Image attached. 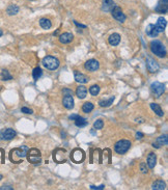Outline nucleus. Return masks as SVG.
Returning <instances> with one entry per match:
<instances>
[{
    "mask_svg": "<svg viewBox=\"0 0 168 190\" xmlns=\"http://www.w3.org/2000/svg\"><path fill=\"white\" fill-rule=\"evenodd\" d=\"M28 150L29 149H28L26 145H22L20 147L11 150V153H9V159H11V161L14 163H21L23 161V159L26 157Z\"/></svg>",
    "mask_w": 168,
    "mask_h": 190,
    "instance_id": "nucleus-1",
    "label": "nucleus"
},
{
    "mask_svg": "<svg viewBox=\"0 0 168 190\" xmlns=\"http://www.w3.org/2000/svg\"><path fill=\"white\" fill-rule=\"evenodd\" d=\"M149 47H151V52L158 57L163 58L166 56V48L161 41H158V40L151 41V44H149Z\"/></svg>",
    "mask_w": 168,
    "mask_h": 190,
    "instance_id": "nucleus-2",
    "label": "nucleus"
},
{
    "mask_svg": "<svg viewBox=\"0 0 168 190\" xmlns=\"http://www.w3.org/2000/svg\"><path fill=\"white\" fill-rule=\"evenodd\" d=\"M42 63H43V65L46 69L50 70V71H54L60 65L59 60H58L57 58L54 57V56H50V55L45 56V57L43 58V60H42Z\"/></svg>",
    "mask_w": 168,
    "mask_h": 190,
    "instance_id": "nucleus-3",
    "label": "nucleus"
},
{
    "mask_svg": "<svg viewBox=\"0 0 168 190\" xmlns=\"http://www.w3.org/2000/svg\"><path fill=\"white\" fill-rule=\"evenodd\" d=\"M27 160L32 164H39L42 162V154L39 152V150L36 149V147H32L27 151L26 154Z\"/></svg>",
    "mask_w": 168,
    "mask_h": 190,
    "instance_id": "nucleus-4",
    "label": "nucleus"
},
{
    "mask_svg": "<svg viewBox=\"0 0 168 190\" xmlns=\"http://www.w3.org/2000/svg\"><path fill=\"white\" fill-rule=\"evenodd\" d=\"M130 147H131L130 140L121 139V140H118V141L115 144V145H114V151H115L117 154L123 155V154L127 153V152L130 150Z\"/></svg>",
    "mask_w": 168,
    "mask_h": 190,
    "instance_id": "nucleus-5",
    "label": "nucleus"
},
{
    "mask_svg": "<svg viewBox=\"0 0 168 190\" xmlns=\"http://www.w3.org/2000/svg\"><path fill=\"white\" fill-rule=\"evenodd\" d=\"M151 90L153 91L154 93H155V96L157 98H159L160 96L163 95V93H164L165 90V87H164V84L161 83V82H158V81H155L151 83Z\"/></svg>",
    "mask_w": 168,
    "mask_h": 190,
    "instance_id": "nucleus-6",
    "label": "nucleus"
},
{
    "mask_svg": "<svg viewBox=\"0 0 168 190\" xmlns=\"http://www.w3.org/2000/svg\"><path fill=\"white\" fill-rule=\"evenodd\" d=\"M16 131L11 128L4 129V130L0 131V140H11L13 138L16 137Z\"/></svg>",
    "mask_w": 168,
    "mask_h": 190,
    "instance_id": "nucleus-7",
    "label": "nucleus"
},
{
    "mask_svg": "<svg viewBox=\"0 0 168 190\" xmlns=\"http://www.w3.org/2000/svg\"><path fill=\"white\" fill-rule=\"evenodd\" d=\"M111 14H112V16H113V18L120 23H123L126 21V19H127L126 15L123 13V11H121V8L120 6H114L111 11Z\"/></svg>",
    "mask_w": 168,
    "mask_h": 190,
    "instance_id": "nucleus-8",
    "label": "nucleus"
},
{
    "mask_svg": "<svg viewBox=\"0 0 168 190\" xmlns=\"http://www.w3.org/2000/svg\"><path fill=\"white\" fill-rule=\"evenodd\" d=\"M71 158L75 163H81L85 158V154L81 149H75L71 154Z\"/></svg>",
    "mask_w": 168,
    "mask_h": 190,
    "instance_id": "nucleus-9",
    "label": "nucleus"
},
{
    "mask_svg": "<svg viewBox=\"0 0 168 190\" xmlns=\"http://www.w3.org/2000/svg\"><path fill=\"white\" fill-rule=\"evenodd\" d=\"M84 67H85V69L87 70V71L95 72L100 68V63L98 60H95V59H89L85 62Z\"/></svg>",
    "mask_w": 168,
    "mask_h": 190,
    "instance_id": "nucleus-10",
    "label": "nucleus"
},
{
    "mask_svg": "<svg viewBox=\"0 0 168 190\" xmlns=\"http://www.w3.org/2000/svg\"><path fill=\"white\" fill-rule=\"evenodd\" d=\"M146 68H148V70L151 73H155L159 70V65L155 59L148 57V59H146Z\"/></svg>",
    "mask_w": 168,
    "mask_h": 190,
    "instance_id": "nucleus-11",
    "label": "nucleus"
},
{
    "mask_svg": "<svg viewBox=\"0 0 168 190\" xmlns=\"http://www.w3.org/2000/svg\"><path fill=\"white\" fill-rule=\"evenodd\" d=\"M62 104L67 109H73L74 108V99L73 95H64Z\"/></svg>",
    "mask_w": 168,
    "mask_h": 190,
    "instance_id": "nucleus-12",
    "label": "nucleus"
},
{
    "mask_svg": "<svg viewBox=\"0 0 168 190\" xmlns=\"http://www.w3.org/2000/svg\"><path fill=\"white\" fill-rule=\"evenodd\" d=\"M166 25H167V21L166 19H164L163 17H160L158 19L157 23H156L155 25V28L157 29V31L160 33V32H163L165 30V28H166Z\"/></svg>",
    "mask_w": 168,
    "mask_h": 190,
    "instance_id": "nucleus-13",
    "label": "nucleus"
},
{
    "mask_svg": "<svg viewBox=\"0 0 168 190\" xmlns=\"http://www.w3.org/2000/svg\"><path fill=\"white\" fill-rule=\"evenodd\" d=\"M167 142H168L167 136L166 135H161V136H159L157 139H156V141L153 144V147L159 149V147H161L162 145H166Z\"/></svg>",
    "mask_w": 168,
    "mask_h": 190,
    "instance_id": "nucleus-14",
    "label": "nucleus"
},
{
    "mask_svg": "<svg viewBox=\"0 0 168 190\" xmlns=\"http://www.w3.org/2000/svg\"><path fill=\"white\" fill-rule=\"evenodd\" d=\"M74 36L71 32H64L59 36V42L61 44H69L73 41Z\"/></svg>",
    "mask_w": 168,
    "mask_h": 190,
    "instance_id": "nucleus-15",
    "label": "nucleus"
},
{
    "mask_svg": "<svg viewBox=\"0 0 168 190\" xmlns=\"http://www.w3.org/2000/svg\"><path fill=\"white\" fill-rule=\"evenodd\" d=\"M115 6L113 0H103L102 2V11H105V13H108V11H111L112 8Z\"/></svg>",
    "mask_w": 168,
    "mask_h": 190,
    "instance_id": "nucleus-16",
    "label": "nucleus"
},
{
    "mask_svg": "<svg viewBox=\"0 0 168 190\" xmlns=\"http://www.w3.org/2000/svg\"><path fill=\"white\" fill-rule=\"evenodd\" d=\"M156 163H157V156H156L155 153L151 152V153H149L148 156V162H146L148 167L151 168V169H153V168H155Z\"/></svg>",
    "mask_w": 168,
    "mask_h": 190,
    "instance_id": "nucleus-17",
    "label": "nucleus"
},
{
    "mask_svg": "<svg viewBox=\"0 0 168 190\" xmlns=\"http://www.w3.org/2000/svg\"><path fill=\"white\" fill-rule=\"evenodd\" d=\"M167 8H168V0H161L157 5V8H156V11L161 14H166Z\"/></svg>",
    "mask_w": 168,
    "mask_h": 190,
    "instance_id": "nucleus-18",
    "label": "nucleus"
},
{
    "mask_svg": "<svg viewBox=\"0 0 168 190\" xmlns=\"http://www.w3.org/2000/svg\"><path fill=\"white\" fill-rule=\"evenodd\" d=\"M75 80L77 82H79V83H87L88 82V77L85 76L82 73H79L77 71H75Z\"/></svg>",
    "mask_w": 168,
    "mask_h": 190,
    "instance_id": "nucleus-19",
    "label": "nucleus"
},
{
    "mask_svg": "<svg viewBox=\"0 0 168 190\" xmlns=\"http://www.w3.org/2000/svg\"><path fill=\"white\" fill-rule=\"evenodd\" d=\"M76 95L79 99H84L87 95V88L83 85H79L76 90Z\"/></svg>",
    "mask_w": 168,
    "mask_h": 190,
    "instance_id": "nucleus-20",
    "label": "nucleus"
},
{
    "mask_svg": "<svg viewBox=\"0 0 168 190\" xmlns=\"http://www.w3.org/2000/svg\"><path fill=\"white\" fill-rule=\"evenodd\" d=\"M108 42L111 46H117L120 42V36L118 33H113L109 36Z\"/></svg>",
    "mask_w": 168,
    "mask_h": 190,
    "instance_id": "nucleus-21",
    "label": "nucleus"
},
{
    "mask_svg": "<svg viewBox=\"0 0 168 190\" xmlns=\"http://www.w3.org/2000/svg\"><path fill=\"white\" fill-rule=\"evenodd\" d=\"M166 188V184H165L164 181H162V180H157V181H155L153 183V185H151V189L154 190H163Z\"/></svg>",
    "mask_w": 168,
    "mask_h": 190,
    "instance_id": "nucleus-22",
    "label": "nucleus"
},
{
    "mask_svg": "<svg viewBox=\"0 0 168 190\" xmlns=\"http://www.w3.org/2000/svg\"><path fill=\"white\" fill-rule=\"evenodd\" d=\"M145 31H146V34H148V36H151V37H156L159 34V32L155 28V25L154 24H149L148 26L146 27Z\"/></svg>",
    "mask_w": 168,
    "mask_h": 190,
    "instance_id": "nucleus-23",
    "label": "nucleus"
},
{
    "mask_svg": "<svg viewBox=\"0 0 168 190\" xmlns=\"http://www.w3.org/2000/svg\"><path fill=\"white\" fill-rule=\"evenodd\" d=\"M151 108L153 109V111H155V113L158 116H164V112H163L162 108L160 107V105L157 103H151Z\"/></svg>",
    "mask_w": 168,
    "mask_h": 190,
    "instance_id": "nucleus-24",
    "label": "nucleus"
},
{
    "mask_svg": "<svg viewBox=\"0 0 168 190\" xmlns=\"http://www.w3.org/2000/svg\"><path fill=\"white\" fill-rule=\"evenodd\" d=\"M39 25H41V27L44 28V29H50V28L52 27L51 21L46 18H42L41 20H39Z\"/></svg>",
    "mask_w": 168,
    "mask_h": 190,
    "instance_id": "nucleus-25",
    "label": "nucleus"
},
{
    "mask_svg": "<svg viewBox=\"0 0 168 190\" xmlns=\"http://www.w3.org/2000/svg\"><path fill=\"white\" fill-rule=\"evenodd\" d=\"M114 96H112V97H110L109 99H106V100H101L99 102L100 106L101 107H109L111 106V104H113V101H114Z\"/></svg>",
    "mask_w": 168,
    "mask_h": 190,
    "instance_id": "nucleus-26",
    "label": "nucleus"
},
{
    "mask_svg": "<svg viewBox=\"0 0 168 190\" xmlns=\"http://www.w3.org/2000/svg\"><path fill=\"white\" fill-rule=\"evenodd\" d=\"M6 13H8V15H9V16L17 15L19 13V8L17 5H15V4H11V5L8 8V9H6Z\"/></svg>",
    "mask_w": 168,
    "mask_h": 190,
    "instance_id": "nucleus-27",
    "label": "nucleus"
},
{
    "mask_svg": "<svg viewBox=\"0 0 168 190\" xmlns=\"http://www.w3.org/2000/svg\"><path fill=\"white\" fill-rule=\"evenodd\" d=\"M87 124H88V122L84 118H82V116H79L77 119H75V125L77 127H79V128H82V127L87 126Z\"/></svg>",
    "mask_w": 168,
    "mask_h": 190,
    "instance_id": "nucleus-28",
    "label": "nucleus"
},
{
    "mask_svg": "<svg viewBox=\"0 0 168 190\" xmlns=\"http://www.w3.org/2000/svg\"><path fill=\"white\" fill-rule=\"evenodd\" d=\"M93 108H95V106H93V104L92 102H86L83 104L82 106V111L85 112V113H89V112H92Z\"/></svg>",
    "mask_w": 168,
    "mask_h": 190,
    "instance_id": "nucleus-29",
    "label": "nucleus"
},
{
    "mask_svg": "<svg viewBox=\"0 0 168 190\" xmlns=\"http://www.w3.org/2000/svg\"><path fill=\"white\" fill-rule=\"evenodd\" d=\"M42 75H43V71L41 70V68H36V69L32 71V76H33V79L34 80H39V78L42 77Z\"/></svg>",
    "mask_w": 168,
    "mask_h": 190,
    "instance_id": "nucleus-30",
    "label": "nucleus"
},
{
    "mask_svg": "<svg viewBox=\"0 0 168 190\" xmlns=\"http://www.w3.org/2000/svg\"><path fill=\"white\" fill-rule=\"evenodd\" d=\"M1 78H2V80L8 81V80H11V79H13V76L9 74V72L8 71V70L4 69V70H2V71H1Z\"/></svg>",
    "mask_w": 168,
    "mask_h": 190,
    "instance_id": "nucleus-31",
    "label": "nucleus"
},
{
    "mask_svg": "<svg viewBox=\"0 0 168 190\" xmlns=\"http://www.w3.org/2000/svg\"><path fill=\"white\" fill-rule=\"evenodd\" d=\"M89 93L92 96H98L100 93V86L99 85H92L89 87Z\"/></svg>",
    "mask_w": 168,
    "mask_h": 190,
    "instance_id": "nucleus-32",
    "label": "nucleus"
},
{
    "mask_svg": "<svg viewBox=\"0 0 168 190\" xmlns=\"http://www.w3.org/2000/svg\"><path fill=\"white\" fill-rule=\"evenodd\" d=\"M103 127H104V122L102 119H97L93 124V129H95V130H101Z\"/></svg>",
    "mask_w": 168,
    "mask_h": 190,
    "instance_id": "nucleus-33",
    "label": "nucleus"
},
{
    "mask_svg": "<svg viewBox=\"0 0 168 190\" xmlns=\"http://www.w3.org/2000/svg\"><path fill=\"white\" fill-rule=\"evenodd\" d=\"M140 170H141V173H146L148 172V166H146V163H144V162L140 163Z\"/></svg>",
    "mask_w": 168,
    "mask_h": 190,
    "instance_id": "nucleus-34",
    "label": "nucleus"
},
{
    "mask_svg": "<svg viewBox=\"0 0 168 190\" xmlns=\"http://www.w3.org/2000/svg\"><path fill=\"white\" fill-rule=\"evenodd\" d=\"M21 111L23 112V113H26V114H31L33 113V111H32L30 108H28V107H22L21 108Z\"/></svg>",
    "mask_w": 168,
    "mask_h": 190,
    "instance_id": "nucleus-35",
    "label": "nucleus"
},
{
    "mask_svg": "<svg viewBox=\"0 0 168 190\" xmlns=\"http://www.w3.org/2000/svg\"><path fill=\"white\" fill-rule=\"evenodd\" d=\"M104 188H105V185H101V186H93V185H92V186H90V189H92V190H95V189L102 190V189H104Z\"/></svg>",
    "mask_w": 168,
    "mask_h": 190,
    "instance_id": "nucleus-36",
    "label": "nucleus"
},
{
    "mask_svg": "<svg viewBox=\"0 0 168 190\" xmlns=\"http://www.w3.org/2000/svg\"><path fill=\"white\" fill-rule=\"evenodd\" d=\"M62 93H64V95H73V91L69 90V88H64V90H62Z\"/></svg>",
    "mask_w": 168,
    "mask_h": 190,
    "instance_id": "nucleus-37",
    "label": "nucleus"
},
{
    "mask_svg": "<svg viewBox=\"0 0 168 190\" xmlns=\"http://www.w3.org/2000/svg\"><path fill=\"white\" fill-rule=\"evenodd\" d=\"M79 116H80L79 114H72V116H69V119H72V121H75V119H77L79 118Z\"/></svg>",
    "mask_w": 168,
    "mask_h": 190,
    "instance_id": "nucleus-38",
    "label": "nucleus"
},
{
    "mask_svg": "<svg viewBox=\"0 0 168 190\" xmlns=\"http://www.w3.org/2000/svg\"><path fill=\"white\" fill-rule=\"evenodd\" d=\"M142 137H143V133H141V132L136 133V139H141Z\"/></svg>",
    "mask_w": 168,
    "mask_h": 190,
    "instance_id": "nucleus-39",
    "label": "nucleus"
},
{
    "mask_svg": "<svg viewBox=\"0 0 168 190\" xmlns=\"http://www.w3.org/2000/svg\"><path fill=\"white\" fill-rule=\"evenodd\" d=\"M74 23H75V24H76V26H78V27H81V28H86V26H85V25L79 24V23L77 22V21H74Z\"/></svg>",
    "mask_w": 168,
    "mask_h": 190,
    "instance_id": "nucleus-40",
    "label": "nucleus"
},
{
    "mask_svg": "<svg viewBox=\"0 0 168 190\" xmlns=\"http://www.w3.org/2000/svg\"><path fill=\"white\" fill-rule=\"evenodd\" d=\"M0 189L1 190H3V189H9V190H11L13 188H11V186H5V185H4V186H2V187H0Z\"/></svg>",
    "mask_w": 168,
    "mask_h": 190,
    "instance_id": "nucleus-41",
    "label": "nucleus"
},
{
    "mask_svg": "<svg viewBox=\"0 0 168 190\" xmlns=\"http://www.w3.org/2000/svg\"><path fill=\"white\" fill-rule=\"evenodd\" d=\"M2 36V31L0 30V36Z\"/></svg>",
    "mask_w": 168,
    "mask_h": 190,
    "instance_id": "nucleus-42",
    "label": "nucleus"
},
{
    "mask_svg": "<svg viewBox=\"0 0 168 190\" xmlns=\"http://www.w3.org/2000/svg\"><path fill=\"white\" fill-rule=\"evenodd\" d=\"M1 180H2V176L0 175V181H1Z\"/></svg>",
    "mask_w": 168,
    "mask_h": 190,
    "instance_id": "nucleus-43",
    "label": "nucleus"
}]
</instances>
